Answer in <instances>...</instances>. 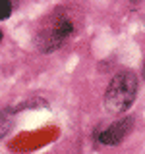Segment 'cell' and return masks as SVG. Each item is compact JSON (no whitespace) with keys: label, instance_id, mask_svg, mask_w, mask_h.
<instances>
[{"label":"cell","instance_id":"2","mask_svg":"<svg viewBox=\"0 0 145 154\" xmlns=\"http://www.w3.org/2000/svg\"><path fill=\"white\" fill-rule=\"evenodd\" d=\"M72 33H74V23H72V19L66 17V16H58L50 27L39 33V38H37L39 48H41L43 52L56 50V48L62 45V41L68 38Z\"/></svg>","mask_w":145,"mask_h":154},{"label":"cell","instance_id":"1","mask_svg":"<svg viewBox=\"0 0 145 154\" xmlns=\"http://www.w3.org/2000/svg\"><path fill=\"white\" fill-rule=\"evenodd\" d=\"M137 94V77L134 71H118L108 83L105 93V108L110 114H122L134 104Z\"/></svg>","mask_w":145,"mask_h":154},{"label":"cell","instance_id":"5","mask_svg":"<svg viewBox=\"0 0 145 154\" xmlns=\"http://www.w3.org/2000/svg\"><path fill=\"white\" fill-rule=\"evenodd\" d=\"M12 14V2L10 0H0V19H8Z\"/></svg>","mask_w":145,"mask_h":154},{"label":"cell","instance_id":"3","mask_svg":"<svg viewBox=\"0 0 145 154\" xmlns=\"http://www.w3.org/2000/svg\"><path fill=\"white\" fill-rule=\"evenodd\" d=\"M132 123L134 119L132 118H126V119H120V122L112 123L108 129H105V131H101L97 135V139H99L103 144H118L124 141V137L132 131Z\"/></svg>","mask_w":145,"mask_h":154},{"label":"cell","instance_id":"6","mask_svg":"<svg viewBox=\"0 0 145 154\" xmlns=\"http://www.w3.org/2000/svg\"><path fill=\"white\" fill-rule=\"evenodd\" d=\"M0 38H2V31H0Z\"/></svg>","mask_w":145,"mask_h":154},{"label":"cell","instance_id":"4","mask_svg":"<svg viewBox=\"0 0 145 154\" xmlns=\"http://www.w3.org/2000/svg\"><path fill=\"white\" fill-rule=\"evenodd\" d=\"M10 127H12L10 114L8 112H0V139H4V135H8Z\"/></svg>","mask_w":145,"mask_h":154}]
</instances>
